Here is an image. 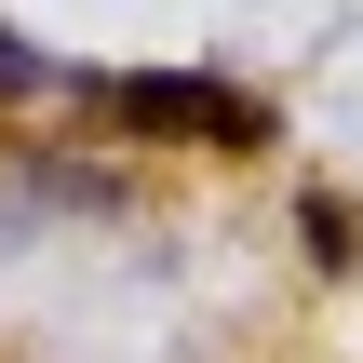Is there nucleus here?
Masks as SVG:
<instances>
[{"label":"nucleus","instance_id":"1","mask_svg":"<svg viewBox=\"0 0 363 363\" xmlns=\"http://www.w3.org/2000/svg\"><path fill=\"white\" fill-rule=\"evenodd\" d=\"M108 108L135 135H175V148H269V108L229 81H189V67H135V81H108Z\"/></svg>","mask_w":363,"mask_h":363},{"label":"nucleus","instance_id":"2","mask_svg":"<svg viewBox=\"0 0 363 363\" xmlns=\"http://www.w3.org/2000/svg\"><path fill=\"white\" fill-rule=\"evenodd\" d=\"M27 81H40V67H27V54H13V40H0V94H27Z\"/></svg>","mask_w":363,"mask_h":363}]
</instances>
